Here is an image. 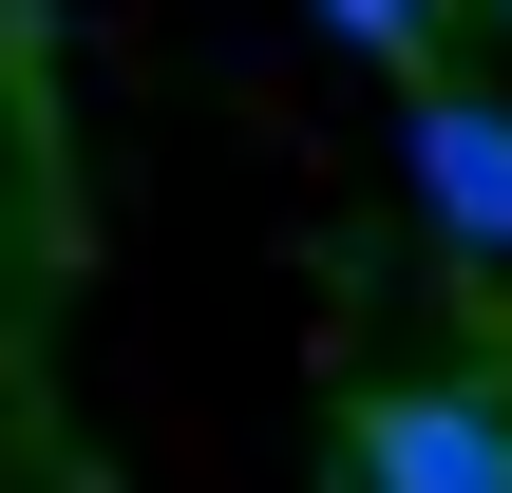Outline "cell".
I'll return each instance as SVG.
<instances>
[{
  "instance_id": "1",
  "label": "cell",
  "mask_w": 512,
  "mask_h": 493,
  "mask_svg": "<svg viewBox=\"0 0 512 493\" xmlns=\"http://www.w3.org/2000/svg\"><path fill=\"white\" fill-rule=\"evenodd\" d=\"M342 493H512V380H361Z\"/></svg>"
},
{
  "instance_id": "2",
  "label": "cell",
  "mask_w": 512,
  "mask_h": 493,
  "mask_svg": "<svg viewBox=\"0 0 512 493\" xmlns=\"http://www.w3.org/2000/svg\"><path fill=\"white\" fill-rule=\"evenodd\" d=\"M418 209L512 266V95H456V76L418 95Z\"/></svg>"
},
{
  "instance_id": "3",
  "label": "cell",
  "mask_w": 512,
  "mask_h": 493,
  "mask_svg": "<svg viewBox=\"0 0 512 493\" xmlns=\"http://www.w3.org/2000/svg\"><path fill=\"white\" fill-rule=\"evenodd\" d=\"M323 38H380V57H437V0H323Z\"/></svg>"
}]
</instances>
